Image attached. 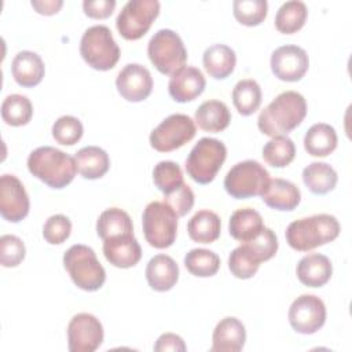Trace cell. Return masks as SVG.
Returning <instances> with one entry per match:
<instances>
[{
    "label": "cell",
    "instance_id": "cell-1",
    "mask_svg": "<svg viewBox=\"0 0 352 352\" xmlns=\"http://www.w3.org/2000/svg\"><path fill=\"white\" fill-rule=\"evenodd\" d=\"M307 116V102L296 91L279 94L257 118L258 129L270 136H282L297 128Z\"/></svg>",
    "mask_w": 352,
    "mask_h": 352
},
{
    "label": "cell",
    "instance_id": "cell-2",
    "mask_svg": "<svg viewBox=\"0 0 352 352\" xmlns=\"http://www.w3.org/2000/svg\"><path fill=\"white\" fill-rule=\"evenodd\" d=\"M28 169L51 188H63L74 179L77 164L72 155L55 147L43 146L29 154Z\"/></svg>",
    "mask_w": 352,
    "mask_h": 352
},
{
    "label": "cell",
    "instance_id": "cell-3",
    "mask_svg": "<svg viewBox=\"0 0 352 352\" xmlns=\"http://www.w3.org/2000/svg\"><path fill=\"white\" fill-rule=\"evenodd\" d=\"M341 231L338 220L327 213L292 221L286 228V241L297 252H308L334 241Z\"/></svg>",
    "mask_w": 352,
    "mask_h": 352
},
{
    "label": "cell",
    "instance_id": "cell-4",
    "mask_svg": "<svg viewBox=\"0 0 352 352\" xmlns=\"http://www.w3.org/2000/svg\"><path fill=\"white\" fill-rule=\"evenodd\" d=\"M63 265L73 283L85 292L99 290L106 280V271L89 246H70L63 254Z\"/></svg>",
    "mask_w": 352,
    "mask_h": 352
},
{
    "label": "cell",
    "instance_id": "cell-5",
    "mask_svg": "<svg viewBox=\"0 0 352 352\" xmlns=\"http://www.w3.org/2000/svg\"><path fill=\"white\" fill-rule=\"evenodd\" d=\"M80 54L88 66L106 72L117 65L121 51L111 30L104 25H95L84 32L80 41Z\"/></svg>",
    "mask_w": 352,
    "mask_h": 352
},
{
    "label": "cell",
    "instance_id": "cell-6",
    "mask_svg": "<svg viewBox=\"0 0 352 352\" xmlns=\"http://www.w3.org/2000/svg\"><path fill=\"white\" fill-rule=\"evenodd\" d=\"M227 157L226 144L213 138H202L186 160L187 175L198 184L213 182Z\"/></svg>",
    "mask_w": 352,
    "mask_h": 352
},
{
    "label": "cell",
    "instance_id": "cell-7",
    "mask_svg": "<svg viewBox=\"0 0 352 352\" xmlns=\"http://www.w3.org/2000/svg\"><path fill=\"white\" fill-rule=\"evenodd\" d=\"M142 224L150 246L166 249L173 245L177 234V214L164 201H153L144 208Z\"/></svg>",
    "mask_w": 352,
    "mask_h": 352
},
{
    "label": "cell",
    "instance_id": "cell-8",
    "mask_svg": "<svg viewBox=\"0 0 352 352\" xmlns=\"http://www.w3.org/2000/svg\"><path fill=\"white\" fill-rule=\"evenodd\" d=\"M150 62L162 74H175L184 67L187 50L180 36L170 29H161L150 38L147 45Z\"/></svg>",
    "mask_w": 352,
    "mask_h": 352
},
{
    "label": "cell",
    "instance_id": "cell-9",
    "mask_svg": "<svg viewBox=\"0 0 352 352\" xmlns=\"http://www.w3.org/2000/svg\"><path fill=\"white\" fill-rule=\"evenodd\" d=\"M268 183V170L260 162L253 160L235 164L224 177L226 191L236 199L261 195Z\"/></svg>",
    "mask_w": 352,
    "mask_h": 352
},
{
    "label": "cell",
    "instance_id": "cell-10",
    "mask_svg": "<svg viewBox=\"0 0 352 352\" xmlns=\"http://www.w3.org/2000/svg\"><path fill=\"white\" fill-rule=\"evenodd\" d=\"M158 14L160 3L157 0H131L116 19L117 30L125 40H139L148 32Z\"/></svg>",
    "mask_w": 352,
    "mask_h": 352
},
{
    "label": "cell",
    "instance_id": "cell-11",
    "mask_svg": "<svg viewBox=\"0 0 352 352\" xmlns=\"http://www.w3.org/2000/svg\"><path fill=\"white\" fill-rule=\"evenodd\" d=\"M194 121L186 114H170L150 133V144L160 153H169L183 147L195 136Z\"/></svg>",
    "mask_w": 352,
    "mask_h": 352
},
{
    "label": "cell",
    "instance_id": "cell-12",
    "mask_svg": "<svg viewBox=\"0 0 352 352\" xmlns=\"http://www.w3.org/2000/svg\"><path fill=\"white\" fill-rule=\"evenodd\" d=\"M289 322L300 334H314L326 322L324 302L314 294H301L289 308Z\"/></svg>",
    "mask_w": 352,
    "mask_h": 352
},
{
    "label": "cell",
    "instance_id": "cell-13",
    "mask_svg": "<svg viewBox=\"0 0 352 352\" xmlns=\"http://www.w3.org/2000/svg\"><path fill=\"white\" fill-rule=\"evenodd\" d=\"M103 342V327L91 314H77L67 326V346L70 352H94Z\"/></svg>",
    "mask_w": 352,
    "mask_h": 352
},
{
    "label": "cell",
    "instance_id": "cell-14",
    "mask_svg": "<svg viewBox=\"0 0 352 352\" xmlns=\"http://www.w3.org/2000/svg\"><path fill=\"white\" fill-rule=\"evenodd\" d=\"M29 197L22 182L14 175L0 177V213L3 219L18 223L29 213Z\"/></svg>",
    "mask_w": 352,
    "mask_h": 352
},
{
    "label": "cell",
    "instance_id": "cell-15",
    "mask_svg": "<svg viewBox=\"0 0 352 352\" xmlns=\"http://www.w3.org/2000/svg\"><path fill=\"white\" fill-rule=\"evenodd\" d=\"M309 66V59L301 47L282 45L271 55V70L282 81H298L304 77Z\"/></svg>",
    "mask_w": 352,
    "mask_h": 352
},
{
    "label": "cell",
    "instance_id": "cell-16",
    "mask_svg": "<svg viewBox=\"0 0 352 352\" xmlns=\"http://www.w3.org/2000/svg\"><path fill=\"white\" fill-rule=\"evenodd\" d=\"M118 94L128 102H142L153 89V77L147 67L139 63H128L116 80Z\"/></svg>",
    "mask_w": 352,
    "mask_h": 352
},
{
    "label": "cell",
    "instance_id": "cell-17",
    "mask_svg": "<svg viewBox=\"0 0 352 352\" xmlns=\"http://www.w3.org/2000/svg\"><path fill=\"white\" fill-rule=\"evenodd\" d=\"M206 81L202 72L194 66H184L172 74L168 91L173 100L179 103L191 102L205 89Z\"/></svg>",
    "mask_w": 352,
    "mask_h": 352
},
{
    "label": "cell",
    "instance_id": "cell-18",
    "mask_svg": "<svg viewBox=\"0 0 352 352\" xmlns=\"http://www.w3.org/2000/svg\"><path fill=\"white\" fill-rule=\"evenodd\" d=\"M106 260L118 268H131L142 258V248L132 235H121L103 241Z\"/></svg>",
    "mask_w": 352,
    "mask_h": 352
},
{
    "label": "cell",
    "instance_id": "cell-19",
    "mask_svg": "<svg viewBox=\"0 0 352 352\" xmlns=\"http://www.w3.org/2000/svg\"><path fill=\"white\" fill-rule=\"evenodd\" d=\"M246 341V330L243 323L234 318L227 316L221 319L212 334V352H239Z\"/></svg>",
    "mask_w": 352,
    "mask_h": 352
},
{
    "label": "cell",
    "instance_id": "cell-20",
    "mask_svg": "<svg viewBox=\"0 0 352 352\" xmlns=\"http://www.w3.org/2000/svg\"><path fill=\"white\" fill-rule=\"evenodd\" d=\"M296 272L302 285L308 287H320L330 280L333 265L324 254L311 253L298 261Z\"/></svg>",
    "mask_w": 352,
    "mask_h": 352
},
{
    "label": "cell",
    "instance_id": "cell-21",
    "mask_svg": "<svg viewBox=\"0 0 352 352\" xmlns=\"http://www.w3.org/2000/svg\"><path fill=\"white\" fill-rule=\"evenodd\" d=\"M146 279L153 290L168 292L179 279V267L170 256L157 254L147 263Z\"/></svg>",
    "mask_w": 352,
    "mask_h": 352
},
{
    "label": "cell",
    "instance_id": "cell-22",
    "mask_svg": "<svg viewBox=\"0 0 352 352\" xmlns=\"http://www.w3.org/2000/svg\"><path fill=\"white\" fill-rule=\"evenodd\" d=\"M11 72L14 80L21 85V87H36L41 82L45 67L44 62L33 51H21L15 55L12 65H11Z\"/></svg>",
    "mask_w": 352,
    "mask_h": 352
},
{
    "label": "cell",
    "instance_id": "cell-23",
    "mask_svg": "<svg viewBox=\"0 0 352 352\" xmlns=\"http://www.w3.org/2000/svg\"><path fill=\"white\" fill-rule=\"evenodd\" d=\"M261 199L272 209L293 210L301 201V192L298 187L289 180L272 179L261 194Z\"/></svg>",
    "mask_w": 352,
    "mask_h": 352
},
{
    "label": "cell",
    "instance_id": "cell-24",
    "mask_svg": "<svg viewBox=\"0 0 352 352\" xmlns=\"http://www.w3.org/2000/svg\"><path fill=\"white\" fill-rule=\"evenodd\" d=\"M202 62L210 77L224 80L234 72L236 55L234 50L226 44H213L205 50Z\"/></svg>",
    "mask_w": 352,
    "mask_h": 352
},
{
    "label": "cell",
    "instance_id": "cell-25",
    "mask_svg": "<svg viewBox=\"0 0 352 352\" xmlns=\"http://www.w3.org/2000/svg\"><path fill=\"white\" fill-rule=\"evenodd\" d=\"M264 227L261 214L252 208L235 210L228 223L230 235L239 242H249L254 239Z\"/></svg>",
    "mask_w": 352,
    "mask_h": 352
},
{
    "label": "cell",
    "instance_id": "cell-26",
    "mask_svg": "<svg viewBox=\"0 0 352 352\" xmlns=\"http://www.w3.org/2000/svg\"><path fill=\"white\" fill-rule=\"evenodd\" d=\"M77 170L84 179L95 180L106 175L110 168L109 154L98 146H87L76 154Z\"/></svg>",
    "mask_w": 352,
    "mask_h": 352
},
{
    "label": "cell",
    "instance_id": "cell-27",
    "mask_svg": "<svg viewBox=\"0 0 352 352\" xmlns=\"http://www.w3.org/2000/svg\"><path fill=\"white\" fill-rule=\"evenodd\" d=\"M195 121L201 129L217 133L230 125L231 114L226 103L212 99L199 104L195 110Z\"/></svg>",
    "mask_w": 352,
    "mask_h": 352
},
{
    "label": "cell",
    "instance_id": "cell-28",
    "mask_svg": "<svg viewBox=\"0 0 352 352\" xmlns=\"http://www.w3.org/2000/svg\"><path fill=\"white\" fill-rule=\"evenodd\" d=\"M336 129L324 122L314 124L304 136V148L312 157H326L337 147Z\"/></svg>",
    "mask_w": 352,
    "mask_h": 352
},
{
    "label": "cell",
    "instance_id": "cell-29",
    "mask_svg": "<svg viewBox=\"0 0 352 352\" xmlns=\"http://www.w3.org/2000/svg\"><path fill=\"white\" fill-rule=\"evenodd\" d=\"M221 221L217 213L204 209L198 210L187 224L190 238L198 243H212L220 236Z\"/></svg>",
    "mask_w": 352,
    "mask_h": 352
},
{
    "label": "cell",
    "instance_id": "cell-30",
    "mask_svg": "<svg viewBox=\"0 0 352 352\" xmlns=\"http://www.w3.org/2000/svg\"><path fill=\"white\" fill-rule=\"evenodd\" d=\"M96 232L103 241L121 235H132L133 224L125 210L120 208H110L100 213L96 221Z\"/></svg>",
    "mask_w": 352,
    "mask_h": 352
},
{
    "label": "cell",
    "instance_id": "cell-31",
    "mask_svg": "<svg viewBox=\"0 0 352 352\" xmlns=\"http://www.w3.org/2000/svg\"><path fill=\"white\" fill-rule=\"evenodd\" d=\"M337 180V172L326 162H312L302 170L304 184L316 195L330 192L336 187Z\"/></svg>",
    "mask_w": 352,
    "mask_h": 352
},
{
    "label": "cell",
    "instance_id": "cell-32",
    "mask_svg": "<svg viewBox=\"0 0 352 352\" xmlns=\"http://www.w3.org/2000/svg\"><path fill=\"white\" fill-rule=\"evenodd\" d=\"M307 15L308 10L302 1H286L279 7L275 15V28L283 34H293L304 26Z\"/></svg>",
    "mask_w": 352,
    "mask_h": 352
},
{
    "label": "cell",
    "instance_id": "cell-33",
    "mask_svg": "<svg viewBox=\"0 0 352 352\" xmlns=\"http://www.w3.org/2000/svg\"><path fill=\"white\" fill-rule=\"evenodd\" d=\"M232 103L239 114L250 116L261 104V88L253 78H245L232 89Z\"/></svg>",
    "mask_w": 352,
    "mask_h": 352
},
{
    "label": "cell",
    "instance_id": "cell-34",
    "mask_svg": "<svg viewBox=\"0 0 352 352\" xmlns=\"http://www.w3.org/2000/svg\"><path fill=\"white\" fill-rule=\"evenodd\" d=\"M33 116V106L25 95H8L1 103L3 121L11 126L26 125Z\"/></svg>",
    "mask_w": 352,
    "mask_h": 352
},
{
    "label": "cell",
    "instance_id": "cell-35",
    "mask_svg": "<svg viewBox=\"0 0 352 352\" xmlns=\"http://www.w3.org/2000/svg\"><path fill=\"white\" fill-rule=\"evenodd\" d=\"M296 157V146L293 140L285 135L275 136L265 143L263 148L264 161L274 168L287 166Z\"/></svg>",
    "mask_w": 352,
    "mask_h": 352
},
{
    "label": "cell",
    "instance_id": "cell-36",
    "mask_svg": "<svg viewBox=\"0 0 352 352\" xmlns=\"http://www.w3.org/2000/svg\"><path fill=\"white\" fill-rule=\"evenodd\" d=\"M184 265L190 274L199 278L213 276L220 268L219 256L208 249H191L184 256Z\"/></svg>",
    "mask_w": 352,
    "mask_h": 352
},
{
    "label": "cell",
    "instance_id": "cell-37",
    "mask_svg": "<svg viewBox=\"0 0 352 352\" xmlns=\"http://www.w3.org/2000/svg\"><path fill=\"white\" fill-rule=\"evenodd\" d=\"M153 180L155 187L165 194L177 190L183 183V172L179 164L173 161H161L153 169Z\"/></svg>",
    "mask_w": 352,
    "mask_h": 352
},
{
    "label": "cell",
    "instance_id": "cell-38",
    "mask_svg": "<svg viewBox=\"0 0 352 352\" xmlns=\"http://www.w3.org/2000/svg\"><path fill=\"white\" fill-rule=\"evenodd\" d=\"M268 11V3L265 0H235L232 4V12L235 19L245 26L260 25Z\"/></svg>",
    "mask_w": 352,
    "mask_h": 352
},
{
    "label": "cell",
    "instance_id": "cell-39",
    "mask_svg": "<svg viewBox=\"0 0 352 352\" xmlns=\"http://www.w3.org/2000/svg\"><path fill=\"white\" fill-rule=\"evenodd\" d=\"M258 267L260 263L253 257L245 245L235 248L228 257V268L231 274L239 279L252 278L257 272Z\"/></svg>",
    "mask_w": 352,
    "mask_h": 352
},
{
    "label": "cell",
    "instance_id": "cell-40",
    "mask_svg": "<svg viewBox=\"0 0 352 352\" xmlns=\"http://www.w3.org/2000/svg\"><path fill=\"white\" fill-rule=\"evenodd\" d=\"M242 245L246 246V249L253 254V257L258 263L272 258L278 250L276 235L268 227H264L254 239L249 242H242Z\"/></svg>",
    "mask_w": 352,
    "mask_h": 352
},
{
    "label": "cell",
    "instance_id": "cell-41",
    "mask_svg": "<svg viewBox=\"0 0 352 352\" xmlns=\"http://www.w3.org/2000/svg\"><path fill=\"white\" fill-rule=\"evenodd\" d=\"M82 132L81 121L73 116H62L52 125L54 139L63 146L76 144L81 139Z\"/></svg>",
    "mask_w": 352,
    "mask_h": 352
},
{
    "label": "cell",
    "instance_id": "cell-42",
    "mask_svg": "<svg viewBox=\"0 0 352 352\" xmlns=\"http://www.w3.org/2000/svg\"><path fill=\"white\" fill-rule=\"evenodd\" d=\"M25 245L16 235H3L0 238V263L3 267H16L25 258Z\"/></svg>",
    "mask_w": 352,
    "mask_h": 352
},
{
    "label": "cell",
    "instance_id": "cell-43",
    "mask_svg": "<svg viewBox=\"0 0 352 352\" xmlns=\"http://www.w3.org/2000/svg\"><path fill=\"white\" fill-rule=\"evenodd\" d=\"M72 232V221L65 214H54L43 227V236L50 245L63 243Z\"/></svg>",
    "mask_w": 352,
    "mask_h": 352
},
{
    "label": "cell",
    "instance_id": "cell-44",
    "mask_svg": "<svg viewBox=\"0 0 352 352\" xmlns=\"http://www.w3.org/2000/svg\"><path fill=\"white\" fill-rule=\"evenodd\" d=\"M164 202L169 205L177 217L186 216L194 206V192L188 184L183 183L177 190L164 195Z\"/></svg>",
    "mask_w": 352,
    "mask_h": 352
},
{
    "label": "cell",
    "instance_id": "cell-45",
    "mask_svg": "<svg viewBox=\"0 0 352 352\" xmlns=\"http://www.w3.org/2000/svg\"><path fill=\"white\" fill-rule=\"evenodd\" d=\"M82 8L85 15L89 18L95 19H104L110 16L116 8V1L114 0H85L82 3Z\"/></svg>",
    "mask_w": 352,
    "mask_h": 352
},
{
    "label": "cell",
    "instance_id": "cell-46",
    "mask_svg": "<svg viewBox=\"0 0 352 352\" xmlns=\"http://www.w3.org/2000/svg\"><path fill=\"white\" fill-rule=\"evenodd\" d=\"M186 344L183 338L177 334L173 333H165L161 334L154 345V351L157 352H166V351H173V352H184Z\"/></svg>",
    "mask_w": 352,
    "mask_h": 352
},
{
    "label": "cell",
    "instance_id": "cell-47",
    "mask_svg": "<svg viewBox=\"0 0 352 352\" xmlns=\"http://www.w3.org/2000/svg\"><path fill=\"white\" fill-rule=\"evenodd\" d=\"M32 6L33 8L38 12V14H43V15H54L56 14L60 7L63 6V1L62 0H44V1H32Z\"/></svg>",
    "mask_w": 352,
    "mask_h": 352
}]
</instances>
